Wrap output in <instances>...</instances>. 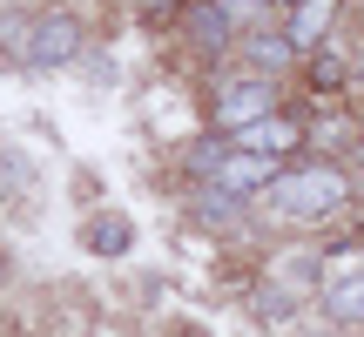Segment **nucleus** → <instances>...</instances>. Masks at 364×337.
Masks as SVG:
<instances>
[{"instance_id":"nucleus-17","label":"nucleus","mask_w":364,"mask_h":337,"mask_svg":"<svg viewBox=\"0 0 364 337\" xmlns=\"http://www.w3.org/2000/svg\"><path fill=\"white\" fill-rule=\"evenodd\" d=\"M182 337H203V331H182Z\"/></svg>"},{"instance_id":"nucleus-7","label":"nucleus","mask_w":364,"mask_h":337,"mask_svg":"<svg viewBox=\"0 0 364 337\" xmlns=\"http://www.w3.org/2000/svg\"><path fill=\"white\" fill-rule=\"evenodd\" d=\"M236 142L257 149V156H284V149L304 142V129H297V122H284V115H263V122H250V129H236Z\"/></svg>"},{"instance_id":"nucleus-8","label":"nucleus","mask_w":364,"mask_h":337,"mask_svg":"<svg viewBox=\"0 0 364 337\" xmlns=\"http://www.w3.org/2000/svg\"><path fill=\"white\" fill-rule=\"evenodd\" d=\"M331 14H338V0H297V7H290V27H284L290 48L311 54V48H317V34L331 27Z\"/></svg>"},{"instance_id":"nucleus-13","label":"nucleus","mask_w":364,"mask_h":337,"mask_svg":"<svg viewBox=\"0 0 364 337\" xmlns=\"http://www.w3.org/2000/svg\"><path fill=\"white\" fill-rule=\"evenodd\" d=\"M14 182H27V168H14V156H0V189H14Z\"/></svg>"},{"instance_id":"nucleus-4","label":"nucleus","mask_w":364,"mask_h":337,"mask_svg":"<svg viewBox=\"0 0 364 337\" xmlns=\"http://www.w3.org/2000/svg\"><path fill=\"white\" fill-rule=\"evenodd\" d=\"M263 115H277V88L270 81H230V88L216 95V129H250V122H263Z\"/></svg>"},{"instance_id":"nucleus-14","label":"nucleus","mask_w":364,"mask_h":337,"mask_svg":"<svg viewBox=\"0 0 364 337\" xmlns=\"http://www.w3.org/2000/svg\"><path fill=\"white\" fill-rule=\"evenodd\" d=\"M135 7H142V14H162V7H176V0H135Z\"/></svg>"},{"instance_id":"nucleus-16","label":"nucleus","mask_w":364,"mask_h":337,"mask_svg":"<svg viewBox=\"0 0 364 337\" xmlns=\"http://www.w3.org/2000/svg\"><path fill=\"white\" fill-rule=\"evenodd\" d=\"M0 284H7V263H0Z\"/></svg>"},{"instance_id":"nucleus-1","label":"nucleus","mask_w":364,"mask_h":337,"mask_svg":"<svg viewBox=\"0 0 364 337\" xmlns=\"http://www.w3.org/2000/svg\"><path fill=\"white\" fill-rule=\"evenodd\" d=\"M263 203H270L284 223L324 230V223H338V216H344L351 189H344V176H338V168H297V176H277L270 189H263Z\"/></svg>"},{"instance_id":"nucleus-15","label":"nucleus","mask_w":364,"mask_h":337,"mask_svg":"<svg viewBox=\"0 0 364 337\" xmlns=\"http://www.w3.org/2000/svg\"><path fill=\"white\" fill-rule=\"evenodd\" d=\"M250 7H270V0H250Z\"/></svg>"},{"instance_id":"nucleus-6","label":"nucleus","mask_w":364,"mask_h":337,"mask_svg":"<svg viewBox=\"0 0 364 337\" xmlns=\"http://www.w3.org/2000/svg\"><path fill=\"white\" fill-rule=\"evenodd\" d=\"M189 216H203L209 230H236V223L250 216V196H236V189H223V182H203V189L189 196Z\"/></svg>"},{"instance_id":"nucleus-10","label":"nucleus","mask_w":364,"mask_h":337,"mask_svg":"<svg viewBox=\"0 0 364 337\" xmlns=\"http://www.w3.org/2000/svg\"><path fill=\"white\" fill-rule=\"evenodd\" d=\"M324 311H331V324H344V331H358V324H364V270H351L344 284H331V290H324Z\"/></svg>"},{"instance_id":"nucleus-9","label":"nucleus","mask_w":364,"mask_h":337,"mask_svg":"<svg viewBox=\"0 0 364 337\" xmlns=\"http://www.w3.org/2000/svg\"><path fill=\"white\" fill-rule=\"evenodd\" d=\"M243 54L263 68V75H284V68L297 61V48H290V34H284V27H257V34L243 41Z\"/></svg>"},{"instance_id":"nucleus-2","label":"nucleus","mask_w":364,"mask_h":337,"mask_svg":"<svg viewBox=\"0 0 364 337\" xmlns=\"http://www.w3.org/2000/svg\"><path fill=\"white\" fill-rule=\"evenodd\" d=\"M182 34H189V48L203 54V61H223L236 41V7L230 0H189L182 7Z\"/></svg>"},{"instance_id":"nucleus-3","label":"nucleus","mask_w":364,"mask_h":337,"mask_svg":"<svg viewBox=\"0 0 364 337\" xmlns=\"http://www.w3.org/2000/svg\"><path fill=\"white\" fill-rule=\"evenodd\" d=\"M75 54H81V21H75V14H41L21 61L27 68H68Z\"/></svg>"},{"instance_id":"nucleus-5","label":"nucleus","mask_w":364,"mask_h":337,"mask_svg":"<svg viewBox=\"0 0 364 337\" xmlns=\"http://www.w3.org/2000/svg\"><path fill=\"white\" fill-rule=\"evenodd\" d=\"M209 182H223V189H236V196H257V189H270V182H277V156L230 149V156H223V168H216Z\"/></svg>"},{"instance_id":"nucleus-11","label":"nucleus","mask_w":364,"mask_h":337,"mask_svg":"<svg viewBox=\"0 0 364 337\" xmlns=\"http://www.w3.org/2000/svg\"><path fill=\"white\" fill-rule=\"evenodd\" d=\"M81 243H88L95 257H122V250L135 243V223L129 216H95L88 230H81Z\"/></svg>"},{"instance_id":"nucleus-12","label":"nucleus","mask_w":364,"mask_h":337,"mask_svg":"<svg viewBox=\"0 0 364 337\" xmlns=\"http://www.w3.org/2000/svg\"><path fill=\"white\" fill-rule=\"evenodd\" d=\"M223 156H230V149H223V142H196V149H189V168H196V176L209 182V176H216V168H223Z\"/></svg>"}]
</instances>
